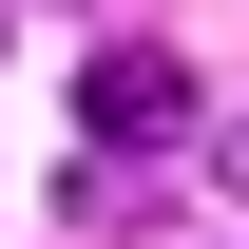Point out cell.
Returning a JSON list of instances; mask_svg holds the SVG:
<instances>
[{"instance_id": "obj_1", "label": "cell", "mask_w": 249, "mask_h": 249, "mask_svg": "<svg viewBox=\"0 0 249 249\" xmlns=\"http://www.w3.org/2000/svg\"><path fill=\"white\" fill-rule=\"evenodd\" d=\"M77 115H96V154H173V134H192V77L154 58V38H115V58L77 77Z\"/></svg>"}]
</instances>
